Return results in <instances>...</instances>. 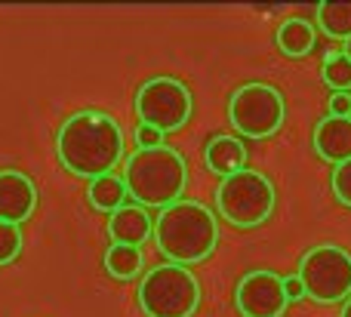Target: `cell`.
Returning a JSON list of instances; mask_svg holds the SVG:
<instances>
[{
	"label": "cell",
	"instance_id": "obj_1",
	"mask_svg": "<svg viewBox=\"0 0 351 317\" xmlns=\"http://www.w3.org/2000/svg\"><path fill=\"white\" fill-rule=\"evenodd\" d=\"M56 154L68 173L80 179L111 176L123 160V129L111 114L96 108L74 111L56 136Z\"/></svg>",
	"mask_w": 351,
	"mask_h": 317
},
{
	"label": "cell",
	"instance_id": "obj_2",
	"mask_svg": "<svg viewBox=\"0 0 351 317\" xmlns=\"http://www.w3.org/2000/svg\"><path fill=\"white\" fill-rule=\"evenodd\" d=\"M154 244L173 265H197L213 256L219 244V222L213 210L197 201H176L154 219Z\"/></svg>",
	"mask_w": 351,
	"mask_h": 317
},
{
	"label": "cell",
	"instance_id": "obj_3",
	"mask_svg": "<svg viewBox=\"0 0 351 317\" xmlns=\"http://www.w3.org/2000/svg\"><path fill=\"white\" fill-rule=\"evenodd\" d=\"M188 182V164L176 148H139L123 160V185L139 207H170L182 201Z\"/></svg>",
	"mask_w": 351,
	"mask_h": 317
},
{
	"label": "cell",
	"instance_id": "obj_4",
	"mask_svg": "<svg viewBox=\"0 0 351 317\" xmlns=\"http://www.w3.org/2000/svg\"><path fill=\"white\" fill-rule=\"evenodd\" d=\"M274 201H278L274 182L265 173L250 170V166L225 176L216 188L219 216L237 228H256L268 222V216L274 213Z\"/></svg>",
	"mask_w": 351,
	"mask_h": 317
},
{
	"label": "cell",
	"instance_id": "obj_5",
	"mask_svg": "<svg viewBox=\"0 0 351 317\" xmlns=\"http://www.w3.org/2000/svg\"><path fill=\"white\" fill-rule=\"evenodd\" d=\"M200 283L185 265H154L139 283V308L145 317H194Z\"/></svg>",
	"mask_w": 351,
	"mask_h": 317
},
{
	"label": "cell",
	"instance_id": "obj_6",
	"mask_svg": "<svg viewBox=\"0 0 351 317\" xmlns=\"http://www.w3.org/2000/svg\"><path fill=\"white\" fill-rule=\"evenodd\" d=\"M287 105L278 86L243 84L228 99V121L247 139H268L284 127Z\"/></svg>",
	"mask_w": 351,
	"mask_h": 317
},
{
	"label": "cell",
	"instance_id": "obj_7",
	"mask_svg": "<svg viewBox=\"0 0 351 317\" xmlns=\"http://www.w3.org/2000/svg\"><path fill=\"white\" fill-rule=\"evenodd\" d=\"M299 281L317 305L346 302L351 296V253L336 244L311 246L299 262Z\"/></svg>",
	"mask_w": 351,
	"mask_h": 317
},
{
	"label": "cell",
	"instance_id": "obj_8",
	"mask_svg": "<svg viewBox=\"0 0 351 317\" xmlns=\"http://www.w3.org/2000/svg\"><path fill=\"white\" fill-rule=\"evenodd\" d=\"M191 90L176 77H152L136 92V114L145 127H154L160 133L182 129L191 117Z\"/></svg>",
	"mask_w": 351,
	"mask_h": 317
},
{
	"label": "cell",
	"instance_id": "obj_9",
	"mask_svg": "<svg viewBox=\"0 0 351 317\" xmlns=\"http://www.w3.org/2000/svg\"><path fill=\"white\" fill-rule=\"evenodd\" d=\"M234 305L243 317H280L287 312L284 281L274 271H250L234 290Z\"/></svg>",
	"mask_w": 351,
	"mask_h": 317
},
{
	"label": "cell",
	"instance_id": "obj_10",
	"mask_svg": "<svg viewBox=\"0 0 351 317\" xmlns=\"http://www.w3.org/2000/svg\"><path fill=\"white\" fill-rule=\"evenodd\" d=\"M37 210V185L19 170H0V222L22 225Z\"/></svg>",
	"mask_w": 351,
	"mask_h": 317
},
{
	"label": "cell",
	"instance_id": "obj_11",
	"mask_svg": "<svg viewBox=\"0 0 351 317\" xmlns=\"http://www.w3.org/2000/svg\"><path fill=\"white\" fill-rule=\"evenodd\" d=\"M311 142H315V151L321 160H327L333 166L346 164V160H351V117L327 114L315 127Z\"/></svg>",
	"mask_w": 351,
	"mask_h": 317
},
{
	"label": "cell",
	"instance_id": "obj_12",
	"mask_svg": "<svg viewBox=\"0 0 351 317\" xmlns=\"http://www.w3.org/2000/svg\"><path fill=\"white\" fill-rule=\"evenodd\" d=\"M152 234H154V219L139 203H123L108 219V238L114 240V244L142 246L145 240H152Z\"/></svg>",
	"mask_w": 351,
	"mask_h": 317
},
{
	"label": "cell",
	"instance_id": "obj_13",
	"mask_svg": "<svg viewBox=\"0 0 351 317\" xmlns=\"http://www.w3.org/2000/svg\"><path fill=\"white\" fill-rule=\"evenodd\" d=\"M204 160L213 173H219L225 179L231 173L247 170V145L237 136H216V139L206 142Z\"/></svg>",
	"mask_w": 351,
	"mask_h": 317
},
{
	"label": "cell",
	"instance_id": "obj_14",
	"mask_svg": "<svg viewBox=\"0 0 351 317\" xmlns=\"http://www.w3.org/2000/svg\"><path fill=\"white\" fill-rule=\"evenodd\" d=\"M274 40H278V47H280L284 55H290V59H302V55H308L311 47H315V28H311V22L293 16L278 28Z\"/></svg>",
	"mask_w": 351,
	"mask_h": 317
},
{
	"label": "cell",
	"instance_id": "obj_15",
	"mask_svg": "<svg viewBox=\"0 0 351 317\" xmlns=\"http://www.w3.org/2000/svg\"><path fill=\"white\" fill-rule=\"evenodd\" d=\"M86 197H90V203L99 210V213H117V210L127 203V185H123V179L117 176H99L90 182V188H86Z\"/></svg>",
	"mask_w": 351,
	"mask_h": 317
},
{
	"label": "cell",
	"instance_id": "obj_16",
	"mask_svg": "<svg viewBox=\"0 0 351 317\" xmlns=\"http://www.w3.org/2000/svg\"><path fill=\"white\" fill-rule=\"evenodd\" d=\"M317 25L333 40L351 37V0H327L317 6Z\"/></svg>",
	"mask_w": 351,
	"mask_h": 317
},
{
	"label": "cell",
	"instance_id": "obj_17",
	"mask_svg": "<svg viewBox=\"0 0 351 317\" xmlns=\"http://www.w3.org/2000/svg\"><path fill=\"white\" fill-rule=\"evenodd\" d=\"M145 259H142L139 246H123V244H111L105 253V271H108L114 281H133L142 271Z\"/></svg>",
	"mask_w": 351,
	"mask_h": 317
},
{
	"label": "cell",
	"instance_id": "obj_18",
	"mask_svg": "<svg viewBox=\"0 0 351 317\" xmlns=\"http://www.w3.org/2000/svg\"><path fill=\"white\" fill-rule=\"evenodd\" d=\"M321 77L330 90L336 92H348L351 90V59L346 53H330L324 59V68H321Z\"/></svg>",
	"mask_w": 351,
	"mask_h": 317
},
{
	"label": "cell",
	"instance_id": "obj_19",
	"mask_svg": "<svg viewBox=\"0 0 351 317\" xmlns=\"http://www.w3.org/2000/svg\"><path fill=\"white\" fill-rule=\"evenodd\" d=\"M22 225H10V222H0V265H10L22 256Z\"/></svg>",
	"mask_w": 351,
	"mask_h": 317
},
{
	"label": "cell",
	"instance_id": "obj_20",
	"mask_svg": "<svg viewBox=\"0 0 351 317\" xmlns=\"http://www.w3.org/2000/svg\"><path fill=\"white\" fill-rule=\"evenodd\" d=\"M330 185H333L336 201H339L342 207L351 210V160H346V164L336 166V170H333V179H330Z\"/></svg>",
	"mask_w": 351,
	"mask_h": 317
},
{
	"label": "cell",
	"instance_id": "obj_21",
	"mask_svg": "<svg viewBox=\"0 0 351 317\" xmlns=\"http://www.w3.org/2000/svg\"><path fill=\"white\" fill-rule=\"evenodd\" d=\"M136 142H139V148H160L164 145V133L154 129V127L139 123V129H136Z\"/></svg>",
	"mask_w": 351,
	"mask_h": 317
},
{
	"label": "cell",
	"instance_id": "obj_22",
	"mask_svg": "<svg viewBox=\"0 0 351 317\" xmlns=\"http://www.w3.org/2000/svg\"><path fill=\"white\" fill-rule=\"evenodd\" d=\"M330 114L351 117V92H333V96H330Z\"/></svg>",
	"mask_w": 351,
	"mask_h": 317
},
{
	"label": "cell",
	"instance_id": "obj_23",
	"mask_svg": "<svg viewBox=\"0 0 351 317\" xmlns=\"http://www.w3.org/2000/svg\"><path fill=\"white\" fill-rule=\"evenodd\" d=\"M284 293H287V302H290V299H302L305 287H302V281H299V275L284 277Z\"/></svg>",
	"mask_w": 351,
	"mask_h": 317
},
{
	"label": "cell",
	"instance_id": "obj_24",
	"mask_svg": "<svg viewBox=\"0 0 351 317\" xmlns=\"http://www.w3.org/2000/svg\"><path fill=\"white\" fill-rule=\"evenodd\" d=\"M339 317H351V296L346 299V305H342V314Z\"/></svg>",
	"mask_w": 351,
	"mask_h": 317
},
{
	"label": "cell",
	"instance_id": "obj_25",
	"mask_svg": "<svg viewBox=\"0 0 351 317\" xmlns=\"http://www.w3.org/2000/svg\"><path fill=\"white\" fill-rule=\"evenodd\" d=\"M346 55H348V59H351V37H348V40H346Z\"/></svg>",
	"mask_w": 351,
	"mask_h": 317
}]
</instances>
